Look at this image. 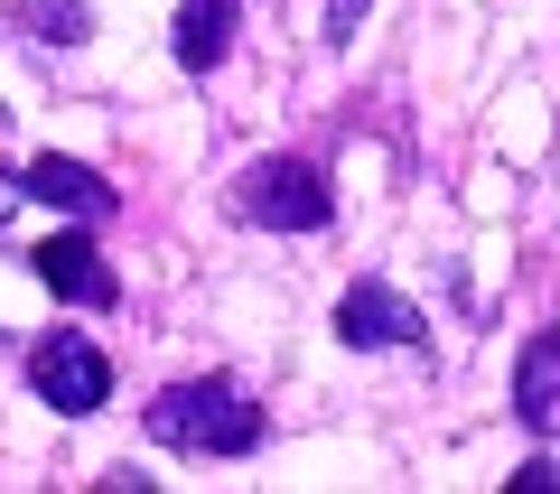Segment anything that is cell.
I'll list each match as a JSON object with an SVG mask.
<instances>
[{"mask_svg":"<svg viewBox=\"0 0 560 494\" xmlns=\"http://www.w3.org/2000/svg\"><path fill=\"white\" fill-rule=\"evenodd\" d=\"M504 485H514V494H560V467H551V457H523Z\"/></svg>","mask_w":560,"mask_h":494,"instance_id":"obj_11","label":"cell"},{"mask_svg":"<svg viewBox=\"0 0 560 494\" xmlns=\"http://www.w3.org/2000/svg\"><path fill=\"white\" fill-rule=\"evenodd\" d=\"M20 197L57 205V215H75V224H113V215H121V187L94 178L84 158H57V150H38V158L20 168Z\"/></svg>","mask_w":560,"mask_h":494,"instance_id":"obj_6","label":"cell"},{"mask_svg":"<svg viewBox=\"0 0 560 494\" xmlns=\"http://www.w3.org/2000/svg\"><path fill=\"white\" fill-rule=\"evenodd\" d=\"M28 392L57 420H94L103 401H113V355H103L94 337H75V327H57V337L28 345Z\"/></svg>","mask_w":560,"mask_h":494,"instance_id":"obj_3","label":"cell"},{"mask_svg":"<svg viewBox=\"0 0 560 494\" xmlns=\"http://www.w3.org/2000/svg\"><path fill=\"white\" fill-rule=\"evenodd\" d=\"M514 420L533 438H560V337H523V355H514Z\"/></svg>","mask_w":560,"mask_h":494,"instance_id":"obj_8","label":"cell"},{"mask_svg":"<svg viewBox=\"0 0 560 494\" xmlns=\"http://www.w3.org/2000/svg\"><path fill=\"white\" fill-rule=\"evenodd\" d=\"M290 10L308 20V38H318V47H346V38L364 28V10H374V0H290Z\"/></svg>","mask_w":560,"mask_h":494,"instance_id":"obj_10","label":"cell"},{"mask_svg":"<svg viewBox=\"0 0 560 494\" xmlns=\"http://www.w3.org/2000/svg\"><path fill=\"white\" fill-rule=\"evenodd\" d=\"M10 28L38 38V47H84L94 38V10L84 0H10Z\"/></svg>","mask_w":560,"mask_h":494,"instance_id":"obj_9","label":"cell"},{"mask_svg":"<svg viewBox=\"0 0 560 494\" xmlns=\"http://www.w3.org/2000/svg\"><path fill=\"white\" fill-rule=\"evenodd\" d=\"M10 205H20V178H10V168H0V224H10Z\"/></svg>","mask_w":560,"mask_h":494,"instance_id":"obj_12","label":"cell"},{"mask_svg":"<svg viewBox=\"0 0 560 494\" xmlns=\"http://www.w3.org/2000/svg\"><path fill=\"white\" fill-rule=\"evenodd\" d=\"M234 20H243V0H178V20H168L178 75H215V66L234 57Z\"/></svg>","mask_w":560,"mask_h":494,"instance_id":"obj_7","label":"cell"},{"mask_svg":"<svg viewBox=\"0 0 560 494\" xmlns=\"http://www.w3.org/2000/svg\"><path fill=\"white\" fill-rule=\"evenodd\" d=\"M140 430L160 438V448H178V457H253L261 448V401L234 374H197V383H168L140 411Z\"/></svg>","mask_w":560,"mask_h":494,"instance_id":"obj_1","label":"cell"},{"mask_svg":"<svg viewBox=\"0 0 560 494\" xmlns=\"http://www.w3.org/2000/svg\"><path fill=\"white\" fill-rule=\"evenodd\" d=\"M234 215L253 224V234H327V224H337V187L318 178V158L261 150L234 178Z\"/></svg>","mask_w":560,"mask_h":494,"instance_id":"obj_2","label":"cell"},{"mask_svg":"<svg viewBox=\"0 0 560 494\" xmlns=\"http://www.w3.org/2000/svg\"><path fill=\"white\" fill-rule=\"evenodd\" d=\"M420 337H430V317L393 280H355L337 298V345H355V355H393V345H420Z\"/></svg>","mask_w":560,"mask_h":494,"instance_id":"obj_5","label":"cell"},{"mask_svg":"<svg viewBox=\"0 0 560 494\" xmlns=\"http://www.w3.org/2000/svg\"><path fill=\"white\" fill-rule=\"evenodd\" d=\"M28 271L47 280V290L66 298V308H121V271L94 252V224H75V234H47V243H28Z\"/></svg>","mask_w":560,"mask_h":494,"instance_id":"obj_4","label":"cell"}]
</instances>
